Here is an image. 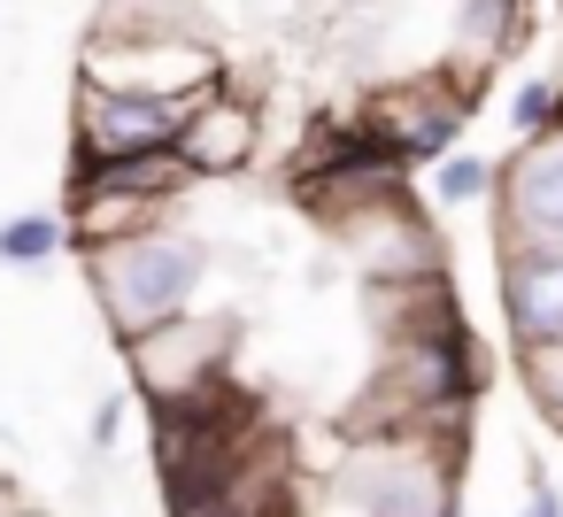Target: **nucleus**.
Listing matches in <instances>:
<instances>
[{
	"mask_svg": "<svg viewBox=\"0 0 563 517\" xmlns=\"http://www.w3.org/2000/svg\"><path fill=\"white\" fill-rule=\"evenodd\" d=\"M347 248H355V278H432V271H448L432 224L409 201H386L363 224H347Z\"/></svg>",
	"mask_w": 563,
	"mask_h": 517,
	"instance_id": "10",
	"label": "nucleus"
},
{
	"mask_svg": "<svg viewBox=\"0 0 563 517\" xmlns=\"http://www.w3.org/2000/svg\"><path fill=\"white\" fill-rule=\"evenodd\" d=\"M124 378L140 402H186L217 378H232V324L224 317H170L140 340H124Z\"/></svg>",
	"mask_w": 563,
	"mask_h": 517,
	"instance_id": "5",
	"label": "nucleus"
},
{
	"mask_svg": "<svg viewBox=\"0 0 563 517\" xmlns=\"http://www.w3.org/2000/svg\"><path fill=\"white\" fill-rule=\"evenodd\" d=\"M78 78L132 86V94H163V101L194 109L201 94H217L232 78V55H224V40H101V32H86Z\"/></svg>",
	"mask_w": 563,
	"mask_h": 517,
	"instance_id": "4",
	"label": "nucleus"
},
{
	"mask_svg": "<svg viewBox=\"0 0 563 517\" xmlns=\"http://www.w3.org/2000/svg\"><path fill=\"white\" fill-rule=\"evenodd\" d=\"M494 301L509 348L563 340V248H494Z\"/></svg>",
	"mask_w": 563,
	"mask_h": 517,
	"instance_id": "9",
	"label": "nucleus"
},
{
	"mask_svg": "<svg viewBox=\"0 0 563 517\" xmlns=\"http://www.w3.org/2000/svg\"><path fill=\"white\" fill-rule=\"evenodd\" d=\"M55 255H78L70 209H24V217L0 224V263H9V271H40Z\"/></svg>",
	"mask_w": 563,
	"mask_h": 517,
	"instance_id": "14",
	"label": "nucleus"
},
{
	"mask_svg": "<svg viewBox=\"0 0 563 517\" xmlns=\"http://www.w3.org/2000/svg\"><path fill=\"white\" fill-rule=\"evenodd\" d=\"M555 16H563V0H555Z\"/></svg>",
	"mask_w": 563,
	"mask_h": 517,
	"instance_id": "21",
	"label": "nucleus"
},
{
	"mask_svg": "<svg viewBox=\"0 0 563 517\" xmlns=\"http://www.w3.org/2000/svg\"><path fill=\"white\" fill-rule=\"evenodd\" d=\"M340 517H463V440L448 432H371L324 479Z\"/></svg>",
	"mask_w": 563,
	"mask_h": 517,
	"instance_id": "1",
	"label": "nucleus"
},
{
	"mask_svg": "<svg viewBox=\"0 0 563 517\" xmlns=\"http://www.w3.org/2000/svg\"><path fill=\"white\" fill-rule=\"evenodd\" d=\"M124 417H132V394H117V386H109V394L93 402V417H86V448H93V455H117Z\"/></svg>",
	"mask_w": 563,
	"mask_h": 517,
	"instance_id": "18",
	"label": "nucleus"
},
{
	"mask_svg": "<svg viewBox=\"0 0 563 517\" xmlns=\"http://www.w3.org/2000/svg\"><path fill=\"white\" fill-rule=\"evenodd\" d=\"M0 517H16V502H9V479H0Z\"/></svg>",
	"mask_w": 563,
	"mask_h": 517,
	"instance_id": "20",
	"label": "nucleus"
},
{
	"mask_svg": "<svg viewBox=\"0 0 563 517\" xmlns=\"http://www.w3.org/2000/svg\"><path fill=\"white\" fill-rule=\"evenodd\" d=\"M201 186L209 178H240L255 155H263V101L240 94V78H224L217 94H201L178 124V147H170Z\"/></svg>",
	"mask_w": 563,
	"mask_h": 517,
	"instance_id": "8",
	"label": "nucleus"
},
{
	"mask_svg": "<svg viewBox=\"0 0 563 517\" xmlns=\"http://www.w3.org/2000/svg\"><path fill=\"white\" fill-rule=\"evenodd\" d=\"M509 124H517V140L555 132V124H563V78H555V70L517 78V86H509Z\"/></svg>",
	"mask_w": 563,
	"mask_h": 517,
	"instance_id": "17",
	"label": "nucleus"
},
{
	"mask_svg": "<svg viewBox=\"0 0 563 517\" xmlns=\"http://www.w3.org/2000/svg\"><path fill=\"white\" fill-rule=\"evenodd\" d=\"M448 32H455L448 55H455L463 70H486V78H494V63L532 40V0H455V24H448Z\"/></svg>",
	"mask_w": 563,
	"mask_h": 517,
	"instance_id": "12",
	"label": "nucleus"
},
{
	"mask_svg": "<svg viewBox=\"0 0 563 517\" xmlns=\"http://www.w3.org/2000/svg\"><path fill=\"white\" fill-rule=\"evenodd\" d=\"M517 378L532 394V409L548 417V432H563V340H540V348H517Z\"/></svg>",
	"mask_w": 563,
	"mask_h": 517,
	"instance_id": "16",
	"label": "nucleus"
},
{
	"mask_svg": "<svg viewBox=\"0 0 563 517\" xmlns=\"http://www.w3.org/2000/svg\"><path fill=\"white\" fill-rule=\"evenodd\" d=\"M494 248H563V124L501 155Z\"/></svg>",
	"mask_w": 563,
	"mask_h": 517,
	"instance_id": "6",
	"label": "nucleus"
},
{
	"mask_svg": "<svg viewBox=\"0 0 563 517\" xmlns=\"http://www.w3.org/2000/svg\"><path fill=\"white\" fill-rule=\"evenodd\" d=\"M517 517H563V486L532 479V494H525V509H517Z\"/></svg>",
	"mask_w": 563,
	"mask_h": 517,
	"instance_id": "19",
	"label": "nucleus"
},
{
	"mask_svg": "<svg viewBox=\"0 0 563 517\" xmlns=\"http://www.w3.org/2000/svg\"><path fill=\"white\" fill-rule=\"evenodd\" d=\"M201 178L155 147V155H70V194H132V201H155V209H178Z\"/></svg>",
	"mask_w": 563,
	"mask_h": 517,
	"instance_id": "11",
	"label": "nucleus"
},
{
	"mask_svg": "<svg viewBox=\"0 0 563 517\" xmlns=\"http://www.w3.org/2000/svg\"><path fill=\"white\" fill-rule=\"evenodd\" d=\"M101 40H224V16L209 0H101Z\"/></svg>",
	"mask_w": 563,
	"mask_h": 517,
	"instance_id": "13",
	"label": "nucleus"
},
{
	"mask_svg": "<svg viewBox=\"0 0 563 517\" xmlns=\"http://www.w3.org/2000/svg\"><path fill=\"white\" fill-rule=\"evenodd\" d=\"M478 86H486V70H463L455 55H440V63H424V70L394 78V86H371V94L355 101V124H363L401 170H432L440 155L463 147V132H471V117H478Z\"/></svg>",
	"mask_w": 563,
	"mask_h": 517,
	"instance_id": "3",
	"label": "nucleus"
},
{
	"mask_svg": "<svg viewBox=\"0 0 563 517\" xmlns=\"http://www.w3.org/2000/svg\"><path fill=\"white\" fill-rule=\"evenodd\" d=\"M494 186H501V155H471V147H455V155H440L432 170H424V194H432V209H486L494 201Z\"/></svg>",
	"mask_w": 563,
	"mask_h": 517,
	"instance_id": "15",
	"label": "nucleus"
},
{
	"mask_svg": "<svg viewBox=\"0 0 563 517\" xmlns=\"http://www.w3.org/2000/svg\"><path fill=\"white\" fill-rule=\"evenodd\" d=\"M86 278H93V301L109 317L117 340H140L170 317H194L201 286H209V240L201 232H178V224H155L140 240H117V248H93L86 255Z\"/></svg>",
	"mask_w": 563,
	"mask_h": 517,
	"instance_id": "2",
	"label": "nucleus"
},
{
	"mask_svg": "<svg viewBox=\"0 0 563 517\" xmlns=\"http://www.w3.org/2000/svg\"><path fill=\"white\" fill-rule=\"evenodd\" d=\"M178 124H186V109L163 101V94H132V86L78 78L70 155H155V147H178Z\"/></svg>",
	"mask_w": 563,
	"mask_h": 517,
	"instance_id": "7",
	"label": "nucleus"
}]
</instances>
